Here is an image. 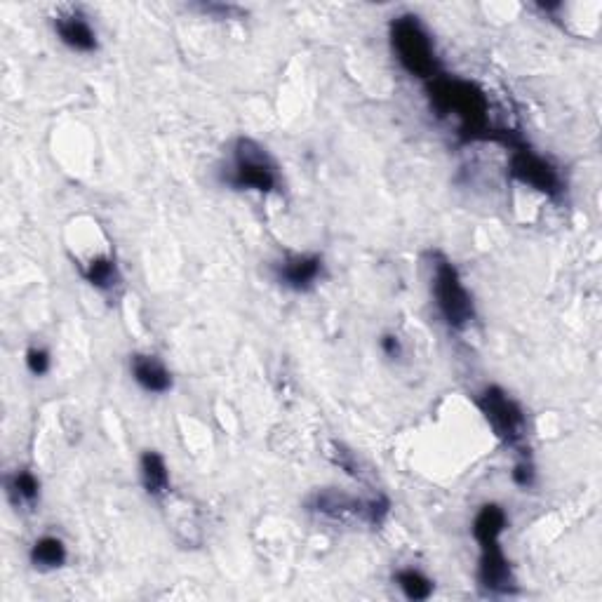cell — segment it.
<instances>
[{
  "instance_id": "1",
  "label": "cell",
  "mask_w": 602,
  "mask_h": 602,
  "mask_svg": "<svg viewBox=\"0 0 602 602\" xmlns=\"http://www.w3.org/2000/svg\"><path fill=\"white\" fill-rule=\"evenodd\" d=\"M431 106L438 116H452L459 125L461 142H501L508 149L525 144L518 132L497 130L490 118V99L471 80L443 76L426 83Z\"/></svg>"
},
{
  "instance_id": "2",
  "label": "cell",
  "mask_w": 602,
  "mask_h": 602,
  "mask_svg": "<svg viewBox=\"0 0 602 602\" xmlns=\"http://www.w3.org/2000/svg\"><path fill=\"white\" fill-rule=\"evenodd\" d=\"M391 50L400 66L419 80H433L440 76V59L433 45L431 33L421 24L417 15L393 17L389 26Z\"/></svg>"
},
{
  "instance_id": "3",
  "label": "cell",
  "mask_w": 602,
  "mask_h": 602,
  "mask_svg": "<svg viewBox=\"0 0 602 602\" xmlns=\"http://www.w3.org/2000/svg\"><path fill=\"white\" fill-rule=\"evenodd\" d=\"M431 292L436 299V309L440 318L445 320L447 327L452 330H464L476 318L473 309L471 292L466 290L464 280H461L457 266H454L445 254L431 252Z\"/></svg>"
},
{
  "instance_id": "4",
  "label": "cell",
  "mask_w": 602,
  "mask_h": 602,
  "mask_svg": "<svg viewBox=\"0 0 602 602\" xmlns=\"http://www.w3.org/2000/svg\"><path fill=\"white\" fill-rule=\"evenodd\" d=\"M226 184L240 191L271 193L278 189L280 175L276 160L262 144L250 137L236 139L231 167L226 172Z\"/></svg>"
},
{
  "instance_id": "5",
  "label": "cell",
  "mask_w": 602,
  "mask_h": 602,
  "mask_svg": "<svg viewBox=\"0 0 602 602\" xmlns=\"http://www.w3.org/2000/svg\"><path fill=\"white\" fill-rule=\"evenodd\" d=\"M478 410L483 412L487 424H490L492 433L497 436L506 447H515L525 443L527 438V417L515 400L508 396L499 386H487V389L476 398Z\"/></svg>"
},
{
  "instance_id": "6",
  "label": "cell",
  "mask_w": 602,
  "mask_h": 602,
  "mask_svg": "<svg viewBox=\"0 0 602 602\" xmlns=\"http://www.w3.org/2000/svg\"><path fill=\"white\" fill-rule=\"evenodd\" d=\"M508 172L515 182L530 189L544 193L548 198H558L565 191L563 177H560L558 167L534 153L527 144L513 146L511 158H508Z\"/></svg>"
},
{
  "instance_id": "7",
  "label": "cell",
  "mask_w": 602,
  "mask_h": 602,
  "mask_svg": "<svg viewBox=\"0 0 602 602\" xmlns=\"http://www.w3.org/2000/svg\"><path fill=\"white\" fill-rule=\"evenodd\" d=\"M478 584H480V591L487 595L515 593V577L504 548H501V541L499 544L480 546Z\"/></svg>"
},
{
  "instance_id": "8",
  "label": "cell",
  "mask_w": 602,
  "mask_h": 602,
  "mask_svg": "<svg viewBox=\"0 0 602 602\" xmlns=\"http://www.w3.org/2000/svg\"><path fill=\"white\" fill-rule=\"evenodd\" d=\"M323 276L320 254H290L276 264V280L292 292H309Z\"/></svg>"
},
{
  "instance_id": "9",
  "label": "cell",
  "mask_w": 602,
  "mask_h": 602,
  "mask_svg": "<svg viewBox=\"0 0 602 602\" xmlns=\"http://www.w3.org/2000/svg\"><path fill=\"white\" fill-rule=\"evenodd\" d=\"M309 508L332 523H346L349 518H360L365 523V499H356L341 490H332V487L313 494Z\"/></svg>"
},
{
  "instance_id": "10",
  "label": "cell",
  "mask_w": 602,
  "mask_h": 602,
  "mask_svg": "<svg viewBox=\"0 0 602 602\" xmlns=\"http://www.w3.org/2000/svg\"><path fill=\"white\" fill-rule=\"evenodd\" d=\"M55 33L66 48L76 52H95L97 50V31L92 29L88 17L78 10L62 12L55 17Z\"/></svg>"
},
{
  "instance_id": "11",
  "label": "cell",
  "mask_w": 602,
  "mask_h": 602,
  "mask_svg": "<svg viewBox=\"0 0 602 602\" xmlns=\"http://www.w3.org/2000/svg\"><path fill=\"white\" fill-rule=\"evenodd\" d=\"M130 372H132V379H135L146 393L163 396V393L172 389L170 370H167L163 360L156 356H149V353H135L130 360Z\"/></svg>"
},
{
  "instance_id": "12",
  "label": "cell",
  "mask_w": 602,
  "mask_h": 602,
  "mask_svg": "<svg viewBox=\"0 0 602 602\" xmlns=\"http://www.w3.org/2000/svg\"><path fill=\"white\" fill-rule=\"evenodd\" d=\"M139 478H142L146 494L153 499H163L170 492V468H167L163 454L156 450H146L142 454V459H139Z\"/></svg>"
},
{
  "instance_id": "13",
  "label": "cell",
  "mask_w": 602,
  "mask_h": 602,
  "mask_svg": "<svg viewBox=\"0 0 602 602\" xmlns=\"http://www.w3.org/2000/svg\"><path fill=\"white\" fill-rule=\"evenodd\" d=\"M508 525L506 511L499 504H485L480 508L476 520H473V539L478 541V546L499 544L501 534H504Z\"/></svg>"
},
{
  "instance_id": "14",
  "label": "cell",
  "mask_w": 602,
  "mask_h": 602,
  "mask_svg": "<svg viewBox=\"0 0 602 602\" xmlns=\"http://www.w3.org/2000/svg\"><path fill=\"white\" fill-rule=\"evenodd\" d=\"M29 558L36 570L52 572V570H59V567H64L69 553H66V544L59 537H40L36 544L31 546Z\"/></svg>"
},
{
  "instance_id": "15",
  "label": "cell",
  "mask_w": 602,
  "mask_h": 602,
  "mask_svg": "<svg viewBox=\"0 0 602 602\" xmlns=\"http://www.w3.org/2000/svg\"><path fill=\"white\" fill-rule=\"evenodd\" d=\"M5 490H8V497L17 508L19 506L31 508V506H36V501L40 499L38 478L33 476L31 471H26V468H22V471H15L8 480H5Z\"/></svg>"
},
{
  "instance_id": "16",
  "label": "cell",
  "mask_w": 602,
  "mask_h": 602,
  "mask_svg": "<svg viewBox=\"0 0 602 602\" xmlns=\"http://www.w3.org/2000/svg\"><path fill=\"white\" fill-rule=\"evenodd\" d=\"M83 276L99 292H113L120 285V271L111 257H97L83 269Z\"/></svg>"
},
{
  "instance_id": "17",
  "label": "cell",
  "mask_w": 602,
  "mask_h": 602,
  "mask_svg": "<svg viewBox=\"0 0 602 602\" xmlns=\"http://www.w3.org/2000/svg\"><path fill=\"white\" fill-rule=\"evenodd\" d=\"M396 584L407 600L424 602L433 595V581L426 577L424 572L414 570V567H405V570L396 572Z\"/></svg>"
},
{
  "instance_id": "18",
  "label": "cell",
  "mask_w": 602,
  "mask_h": 602,
  "mask_svg": "<svg viewBox=\"0 0 602 602\" xmlns=\"http://www.w3.org/2000/svg\"><path fill=\"white\" fill-rule=\"evenodd\" d=\"M327 454H330V459L334 461V464H337L339 468H344V471L349 473V476L358 478V480H365L363 466H360L358 457L351 450H346L344 445H341V443H332L330 452H327Z\"/></svg>"
},
{
  "instance_id": "19",
  "label": "cell",
  "mask_w": 602,
  "mask_h": 602,
  "mask_svg": "<svg viewBox=\"0 0 602 602\" xmlns=\"http://www.w3.org/2000/svg\"><path fill=\"white\" fill-rule=\"evenodd\" d=\"M513 483L518 487H523V490H530L537 483V468H534V461L530 459V454L523 452V457L518 459V464L513 466L511 471Z\"/></svg>"
},
{
  "instance_id": "20",
  "label": "cell",
  "mask_w": 602,
  "mask_h": 602,
  "mask_svg": "<svg viewBox=\"0 0 602 602\" xmlns=\"http://www.w3.org/2000/svg\"><path fill=\"white\" fill-rule=\"evenodd\" d=\"M50 365H52L50 353L40 349V346H33V349L26 351V367H29L33 377H43V374H48Z\"/></svg>"
},
{
  "instance_id": "21",
  "label": "cell",
  "mask_w": 602,
  "mask_h": 602,
  "mask_svg": "<svg viewBox=\"0 0 602 602\" xmlns=\"http://www.w3.org/2000/svg\"><path fill=\"white\" fill-rule=\"evenodd\" d=\"M379 346H381V351H384L386 358L398 360L400 356H403V341H400L396 334H384L379 341Z\"/></svg>"
},
{
  "instance_id": "22",
  "label": "cell",
  "mask_w": 602,
  "mask_h": 602,
  "mask_svg": "<svg viewBox=\"0 0 602 602\" xmlns=\"http://www.w3.org/2000/svg\"><path fill=\"white\" fill-rule=\"evenodd\" d=\"M203 12H207V15H217L219 19H231V15H236V12H240L236 5H212L207 3L200 8Z\"/></svg>"
}]
</instances>
